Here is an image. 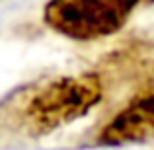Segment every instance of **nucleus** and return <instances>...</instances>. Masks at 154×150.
Instances as JSON below:
<instances>
[{"label":"nucleus","mask_w":154,"mask_h":150,"mask_svg":"<svg viewBox=\"0 0 154 150\" xmlns=\"http://www.w3.org/2000/svg\"><path fill=\"white\" fill-rule=\"evenodd\" d=\"M98 74L41 78L0 99V144L39 140L84 117L100 103Z\"/></svg>","instance_id":"f257e3e1"},{"label":"nucleus","mask_w":154,"mask_h":150,"mask_svg":"<svg viewBox=\"0 0 154 150\" xmlns=\"http://www.w3.org/2000/svg\"><path fill=\"white\" fill-rule=\"evenodd\" d=\"M140 0H51L43 20L53 31L76 41L113 35L127 23Z\"/></svg>","instance_id":"f03ea898"},{"label":"nucleus","mask_w":154,"mask_h":150,"mask_svg":"<svg viewBox=\"0 0 154 150\" xmlns=\"http://www.w3.org/2000/svg\"><path fill=\"white\" fill-rule=\"evenodd\" d=\"M154 139V80L143 86L103 125L98 142L105 146L137 144Z\"/></svg>","instance_id":"7ed1b4c3"},{"label":"nucleus","mask_w":154,"mask_h":150,"mask_svg":"<svg viewBox=\"0 0 154 150\" xmlns=\"http://www.w3.org/2000/svg\"><path fill=\"white\" fill-rule=\"evenodd\" d=\"M144 2H154V0H144Z\"/></svg>","instance_id":"20e7f679"}]
</instances>
